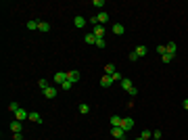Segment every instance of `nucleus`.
Segmentation results:
<instances>
[{
  "label": "nucleus",
  "instance_id": "f257e3e1",
  "mask_svg": "<svg viewBox=\"0 0 188 140\" xmlns=\"http://www.w3.org/2000/svg\"><path fill=\"white\" fill-rule=\"evenodd\" d=\"M111 134L117 140H126V130H121V128H111Z\"/></svg>",
  "mask_w": 188,
  "mask_h": 140
},
{
  "label": "nucleus",
  "instance_id": "f03ea898",
  "mask_svg": "<svg viewBox=\"0 0 188 140\" xmlns=\"http://www.w3.org/2000/svg\"><path fill=\"white\" fill-rule=\"evenodd\" d=\"M80 78H82V73H80V71H75V69H73V71H67V80H69L71 84L80 82Z\"/></svg>",
  "mask_w": 188,
  "mask_h": 140
},
{
  "label": "nucleus",
  "instance_id": "7ed1b4c3",
  "mask_svg": "<svg viewBox=\"0 0 188 140\" xmlns=\"http://www.w3.org/2000/svg\"><path fill=\"white\" fill-rule=\"evenodd\" d=\"M15 119H19V121H25V119H29V113H27V111L21 107V109L15 113Z\"/></svg>",
  "mask_w": 188,
  "mask_h": 140
},
{
  "label": "nucleus",
  "instance_id": "20e7f679",
  "mask_svg": "<svg viewBox=\"0 0 188 140\" xmlns=\"http://www.w3.org/2000/svg\"><path fill=\"white\" fill-rule=\"evenodd\" d=\"M132 128H134V119H132V117H123V121H121V130L128 132V130H132Z\"/></svg>",
  "mask_w": 188,
  "mask_h": 140
},
{
  "label": "nucleus",
  "instance_id": "39448f33",
  "mask_svg": "<svg viewBox=\"0 0 188 140\" xmlns=\"http://www.w3.org/2000/svg\"><path fill=\"white\" fill-rule=\"evenodd\" d=\"M92 34L98 38V40H100V38H105V27H102V25H94V27H92Z\"/></svg>",
  "mask_w": 188,
  "mask_h": 140
},
{
  "label": "nucleus",
  "instance_id": "423d86ee",
  "mask_svg": "<svg viewBox=\"0 0 188 140\" xmlns=\"http://www.w3.org/2000/svg\"><path fill=\"white\" fill-rule=\"evenodd\" d=\"M42 92H44V96H46L48 100H52V98L56 96V88H54V86H48L46 90H42Z\"/></svg>",
  "mask_w": 188,
  "mask_h": 140
},
{
  "label": "nucleus",
  "instance_id": "0eeeda50",
  "mask_svg": "<svg viewBox=\"0 0 188 140\" xmlns=\"http://www.w3.org/2000/svg\"><path fill=\"white\" fill-rule=\"evenodd\" d=\"M111 84H113V78H111V75H102V78H100V86H102V88H109Z\"/></svg>",
  "mask_w": 188,
  "mask_h": 140
},
{
  "label": "nucleus",
  "instance_id": "6e6552de",
  "mask_svg": "<svg viewBox=\"0 0 188 140\" xmlns=\"http://www.w3.org/2000/svg\"><path fill=\"white\" fill-rule=\"evenodd\" d=\"M65 80H67V73H65V71H59V73H54V82H56V84H63Z\"/></svg>",
  "mask_w": 188,
  "mask_h": 140
},
{
  "label": "nucleus",
  "instance_id": "1a4fd4ad",
  "mask_svg": "<svg viewBox=\"0 0 188 140\" xmlns=\"http://www.w3.org/2000/svg\"><path fill=\"white\" fill-rule=\"evenodd\" d=\"M121 121H123V119H121L119 115H113V117H111V126H113V128H121Z\"/></svg>",
  "mask_w": 188,
  "mask_h": 140
},
{
  "label": "nucleus",
  "instance_id": "9d476101",
  "mask_svg": "<svg viewBox=\"0 0 188 140\" xmlns=\"http://www.w3.org/2000/svg\"><path fill=\"white\" fill-rule=\"evenodd\" d=\"M73 23H75V27H84V25H86V19H84L82 15H77V17L73 19Z\"/></svg>",
  "mask_w": 188,
  "mask_h": 140
},
{
  "label": "nucleus",
  "instance_id": "9b49d317",
  "mask_svg": "<svg viewBox=\"0 0 188 140\" xmlns=\"http://www.w3.org/2000/svg\"><path fill=\"white\" fill-rule=\"evenodd\" d=\"M123 32H126V27H123L121 23H115V25H113V34H117V36H121Z\"/></svg>",
  "mask_w": 188,
  "mask_h": 140
},
{
  "label": "nucleus",
  "instance_id": "f8f14e48",
  "mask_svg": "<svg viewBox=\"0 0 188 140\" xmlns=\"http://www.w3.org/2000/svg\"><path fill=\"white\" fill-rule=\"evenodd\" d=\"M21 123H23V121H19V119H15V121L11 123V130H13V134H15V132H21Z\"/></svg>",
  "mask_w": 188,
  "mask_h": 140
},
{
  "label": "nucleus",
  "instance_id": "ddd939ff",
  "mask_svg": "<svg viewBox=\"0 0 188 140\" xmlns=\"http://www.w3.org/2000/svg\"><path fill=\"white\" fill-rule=\"evenodd\" d=\"M96 19H98V23H107V21H109V15L102 11V13H98V15H96Z\"/></svg>",
  "mask_w": 188,
  "mask_h": 140
},
{
  "label": "nucleus",
  "instance_id": "4468645a",
  "mask_svg": "<svg viewBox=\"0 0 188 140\" xmlns=\"http://www.w3.org/2000/svg\"><path fill=\"white\" fill-rule=\"evenodd\" d=\"M113 73H115V65H113V63L105 65V75H113Z\"/></svg>",
  "mask_w": 188,
  "mask_h": 140
},
{
  "label": "nucleus",
  "instance_id": "2eb2a0df",
  "mask_svg": "<svg viewBox=\"0 0 188 140\" xmlns=\"http://www.w3.org/2000/svg\"><path fill=\"white\" fill-rule=\"evenodd\" d=\"M38 29L46 34V32H50V23H46V21H40V25H38Z\"/></svg>",
  "mask_w": 188,
  "mask_h": 140
},
{
  "label": "nucleus",
  "instance_id": "dca6fc26",
  "mask_svg": "<svg viewBox=\"0 0 188 140\" xmlns=\"http://www.w3.org/2000/svg\"><path fill=\"white\" fill-rule=\"evenodd\" d=\"M84 40H86L88 44H96V42H98V38H96L94 34H86V38H84Z\"/></svg>",
  "mask_w": 188,
  "mask_h": 140
},
{
  "label": "nucleus",
  "instance_id": "f3484780",
  "mask_svg": "<svg viewBox=\"0 0 188 140\" xmlns=\"http://www.w3.org/2000/svg\"><path fill=\"white\" fill-rule=\"evenodd\" d=\"M121 88H123V90H130V88H132V80L123 78V80H121Z\"/></svg>",
  "mask_w": 188,
  "mask_h": 140
},
{
  "label": "nucleus",
  "instance_id": "a211bd4d",
  "mask_svg": "<svg viewBox=\"0 0 188 140\" xmlns=\"http://www.w3.org/2000/svg\"><path fill=\"white\" fill-rule=\"evenodd\" d=\"M25 25H27V29H38V25H40V21H34V19H32V21H27Z\"/></svg>",
  "mask_w": 188,
  "mask_h": 140
},
{
  "label": "nucleus",
  "instance_id": "6ab92c4d",
  "mask_svg": "<svg viewBox=\"0 0 188 140\" xmlns=\"http://www.w3.org/2000/svg\"><path fill=\"white\" fill-rule=\"evenodd\" d=\"M29 119H32V121H36V123H42V117H40V113H29Z\"/></svg>",
  "mask_w": 188,
  "mask_h": 140
},
{
  "label": "nucleus",
  "instance_id": "aec40b11",
  "mask_svg": "<svg viewBox=\"0 0 188 140\" xmlns=\"http://www.w3.org/2000/svg\"><path fill=\"white\" fill-rule=\"evenodd\" d=\"M146 52H148V48H146V46H138V48H136V54H138V56H144Z\"/></svg>",
  "mask_w": 188,
  "mask_h": 140
},
{
  "label": "nucleus",
  "instance_id": "412c9836",
  "mask_svg": "<svg viewBox=\"0 0 188 140\" xmlns=\"http://www.w3.org/2000/svg\"><path fill=\"white\" fill-rule=\"evenodd\" d=\"M176 50H178V46H176L174 42H169V44H167V52H169V54H176Z\"/></svg>",
  "mask_w": 188,
  "mask_h": 140
},
{
  "label": "nucleus",
  "instance_id": "4be33fe9",
  "mask_svg": "<svg viewBox=\"0 0 188 140\" xmlns=\"http://www.w3.org/2000/svg\"><path fill=\"white\" fill-rule=\"evenodd\" d=\"M19 109H21V107H19V102H11V105H8V111H13V113H17Z\"/></svg>",
  "mask_w": 188,
  "mask_h": 140
},
{
  "label": "nucleus",
  "instance_id": "5701e85b",
  "mask_svg": "<svg viewBox=\"0 0 188 140\" xmlns=\"http://www.w3.org/2000/svg\"><path fill=\"white\" fill-rule=\"evenodd\" d=\"M88 111H90V107H88L86 102H82V105H80V113H82V115H86Z\"/></svg>",
  "mask_w": 188,
  "mask_h": 140
},
{
  "label": "nucleus",
  "instance_id": "b1692460",
  "mask_svg": "<svg viewBox=\"0 0 188 140\" xmlns=\"http://www.w3.org/2000/svg\"><path fill=\"white\" fill-rule=\"evenodd\" d=\"M142 138L150 140V138H153V132H150V130H142Z\"/></svg>",
  "mask_w": 188,
  "mask_h": 140
},
{
  "label": "nucleus",
  "instance_id": "393cba45",
  "mask_svg": "<svg viewBox=\"0 0 188 140\" xmlns=\"http://www.w3.org/2000/svg\"><path fill=\"white\" fill-rule=\"evenodd\" d=\"M171 59H174V54H169V52H165V54L161 56V61H163V63H169Z\"/></svg>",
  "mask_w": 188,
  "mask_h": 140
},
{
  "label": "nucleus",
  "instance_id": "a878e982",
  "mask_svg": "<svg viewBox=\"0 0 188 140\" xmlns=\"http://www.w3.org/2000/svg\"><path fill=\"white\" fill-rule=\"evenodd\" d=\"M38 88L46 90V88H48V82H46V80H38Z\"/></svg>",
  "mask_w": 188,
  "mask_h": 140
},
{
  "label": "nucleus",
  "instance_id": "bb28decb",
  "mask_svg": "<svg viewBox=\"0 0 188 140\" xmlns=\"http://www.w3.org/2000/svg\"><path fill=\"white\" fill-rule=\"evenodd\" d=\"M157 52H159V54L163 56V54L167 52V46H163V44H161V46H157Z\"/></svg>",
  "mask_w": 188,
  "mask_h": 140
},
{
  "label": "nucleus",
  "instance_id": "cd10ccee",
  "mask_svg": "<svg viewBox=\"0 0 188 140\" xmlns=\"http://www.w3.org/2000/svg\"><path fill=\"white\" fill-rule=\"evenodd\" d=\"M128 59H130V61H138V54H136V50H132V52H130V56H128Z\"/></svg>",
  "mask_w": 188,
  "mask_h": 140
},
{
  "label": "nucleus",
  "instance_id": "c85d7f7f",
  "mask_svg": "<svg viewBox=\"0 0 188 140\" xmlns=\"http://www.w3.org/2000/svg\"><path fill=\"white\" fill-rule=\"evenodd\" d=\"M111 78H113V82H117V80H123V78H121V73H117V71H115Z\"/></svg>",
  "mask_w": 188,
  "mask_h": 140
},
{
  "label": "nucleus",
  "instance_id": "c756f323",
  "mask_svg": "<svg viewBox=\"0 0 188 140\" xmlns=\"http://www.w3.org/2000/svg\"><path fill=\"white\" fill-rule=\"evenodd\" d=\"M61 86H63V88H65V90H69V88H71V82H69V80H65V82H63V84H61Z\"/></svg>",
  "mask_w": 188,
  "mask_h": 140
},
{
  "label": "nucleus",
  "instance_id": "7c9ffc66",
  "mask_svg": "<svg viewBox=\"0 0 188 140\" xmlns=\"http://www.w3.org/2000/svg\"><path fill=\"white\" fill-rule=\"evenodd\" d=\"M153 138H155V140L161 138V130H155V132H153Z\"/></svg>",
  "mask_w": 188,
  "mask_h": 140
},
{
  "label": "nucleus",
  "instance_id": "2f4dec72",
  "mask_svg": "<svg viewBox=\"0 0 188 140\" xmlns=\"http://www.w3.org/2000/svg\"><path fill=\"white\" fill-rule=\"evenodd\" d=\"M96 48H105V38H100V40L96 42Z\"/></svg>",
  "mask_w": 188,
  "mask_h": 140
},
{
  "label": "nucleus",
  "instance_id": "473e14b6",
  "mask_svg": "<svg viewBox=\"0 0 188 140\" xmlns=\"http://www.w3.org/2000/svg\"><path fill=\"white\" fill-rule=\"evenodd\" d=\"M128 92H130V96H136V94H138V88H134V86H132Z\"/></svg>",
  "mask_w": 188,
  "mask_h": 140
},
{
  "label": "nucleus",
  "instance_id": "72a5a7b5",
  "mask_svg": "<svg viewBox=\"0 0 188 140\" xmlns=\"http://www.w3.org/2000/svg\"><path fill=\"white\" fill-rule=\"evenodd\" d=\"M13 138H15V140H23V136H21V132H15V134H13Z\"/></svg>",
  "mask_w": 188,
  "mask_h": 140
},
{
  "label": "nucleus",
  "instance_id": "f704fd0d",
  "mask_svg": "<svg viewBox=\"0 0 188 140\" xmlns=\"http://www.w3.org/2000/svg\"><path fill=\"white\" fill-rule=\"evenodd\" d=\"M92 4H94V6H105V2H102V0H94Z\"/></svg>",
  "mask_w": 188,
  "mask_h": 140
},
{
  "label": "nucleus",
  "instance_id": "c9c22d12",
  "mask_svg": "<svg viewBox=\"0 0 188 140\" xmlns=\"http://www.w3.org/2000/svg\"><path fill=\"white\" fill-rule=\"evenodd\" d=\"M182 107H184V109H186V111H188V98H186V100H184V102H182Z\"/></svg>",
  "mask_w": 188,
  "mask_h": 140
},
{
  "label": "nucleus",
  "instance_id": "e433bc0d",
  "mask_svg": "<svg viewBox=\"0 0 188 140\" xmlns=\"http://www.w3.org/2000/svg\"><path fill=\"white\" fill-rule=\"evenodd\" d=\"M136 140H144V138H142V136H140V138H136Z\"/></svg>",
  "mask_w": 188,
  "mask_h": 140
},
{
  "label": "nucleus",
  "instance_id": "4c0bfd02",
  "mask_svg": "<svg viewBox=\"0 0 188 140\" xmlns=\"http://www.w3.org/2000/svg\"><path fill=\"white\" fill-rule=\"evenodd\" d=\"M150 140H155V138H150Z\"/></svg>",
  "mask_w": 188,
  "mask_h": 140
}]
</instances>
